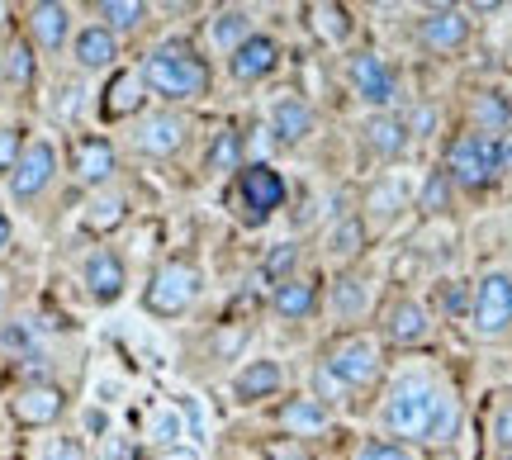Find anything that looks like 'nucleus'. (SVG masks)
Wrapping results in <instances>:
<instances>
[{
    "instance_id": "nucleus-41",
    "label": "nucleus",
    "mask_w": 512,
    "mask_h": 460,
    "mask_svg": "<svg viewBox=\"0 0 512 460\" xmlns=\"http://www.w3.org/2000/svg\"><path fill=\"white\" fill-rule=\"evenodd\" d=\"M24 148H29V143H24V129H0V176H5V181L15 176Z\"/></svg>"
},
{
    "instance_id": "nucleus-11",
    "label": "nucleus",
    "mask_w": 512,
    "mask_h": 460,
    "mask_svg": "<svg viewBox=\"0 0 512 460\" xmlns=\"http://www.w3.org/2000/svg\"><path fill=\"white\" fill-rule=\"evenodd\" d=\"M147 100V76L143 67H114L105 76V86H100V100H95V110L105 124H119V119H133V114L143 110Z\"/></svg>"
},
{
    "instance_id": "nucleus-13",
    "label": "nucleus",
    "mask_w": 512,
    "mask_h": 460,
    "mask_svg": "<svg viewBox=\"0 0 512 460\" xmlns=\"http://www.w3.org/2000/svg\"><path fill=\"white\" fill-rule=\"evenodd\" d=\"M53 176H57V152H53V143L34 138V143L24 148V157H19L15 176H10V195H15L19 204H29V200H38V195L53 185Z\"/></svg>"
},
{
    "instance_id": "nucleus-32",
    "label": "nucleus",
    "mask_w": 512,
    "mask_h": 460,
    "mask_svg": "<svg viewBox=\"0 0 512 460\" xmlns=\"http://www.w3.org/2000/svg\"><path fill=\"white\" fill-rule=\"evenodd\" d=\"M242 166H247L242 162V133L238 129H219V138H214L209 152H204V171H209V176H228V171L238 176Z\"/></svg>"
},
{
    "instance_id": "nucleus-12",
    "label": "nucleus",
    "mask_w": 512,
    "mask_h": 460,
    "mask_svg": "<svg viewBox=\"0 0 512 460\" xmlns=\"http://www.w3.org/2000/svg\"><path fill=\"white\" fill-rule=\"evenodd\" d=\"M190 138V119L176 110H157V114H143V124L133 133V148L143 157H176Z\"/></svg>"
},
{
    "instance_id": "nucleus-46",
    "label": "nucleus",
    "mask_w": 512,
    "mask_h": 460,
    "mask_svg": "<svg viewBox=\"0 0 512 460\" xmlns=\"http://www.w3.org/2000/svg\"><path fill=\"white\" fill-rule=\"evenodd\" d=\"M166 460H195V456H190V451H181V456H166Z\"/></svg>"
},
{
    "instance_id": "nucleus-5",
    "label": "nucleus",
    "mask_w": 512,
    "mask_h": 460,
    "mask_svg": "<svg viewBox=\"0 0 512 460\" xmlns=\"http://www.w3.org/2000/svg\"><path fill=\"white\" fill-rule=\"evenodd\" d=\"M204 295V276L195 261L185 257H171L162 261L143 285V309L152 318H181V313L195 309V299Z\"/></svg>"
},
{
    "instance_id": "nucleus-10",
    "label": "nucleus",
    "mask_w": 512,
    "mask_h": 460,
    "mask_svg": "<svg viewBox=\"0 0 512 460\" xmlns=\"http://www.w3.org/2000/svg\"><path fill=\"white\" fill-rule=\"evenodd\" d=\"M380 337L389 347H403V351H418L432 342V309L422 299H408L399 295L380 318Z\"/></svg>"
},
{
    "instance_id": "nucleus-30",
    "label": "nucleus",
    "mask_w": 512,
    "mask_h": 460,
    "mask_svg": "<svg viewBox=\"0 0 512 460\" xmlns=\"http://www.w3.org/2000/svg\"><path fill=\"white\" fill-rule=\"evenodd\" d=\"M252 15L242 10V5H228V10H219V15L209 19V38L219 43L223 53H233V48H242L247 38H252Z\"/></svg>"
},
{
    "instance_id": "nucleus-26",
    "label": "nucleus",
    "mask_w": 512,
    "mask_h": 460,
    "mask_svg": "<svg viewBox=\"0 0 512 460\" xmlns=\"http://www.w3.org/2000/svg\"><path fill=\"white\" fill-rule=\"evenodd\" d=\"M72 57L81 72H105V67L119 62V38H114L105 24H86V29L72 38Z\"/></svg>"
},
{
    "instance_id": "nucleus-43",
    "label": "nucleus",
    "mask_w": 512,
    "mask_h": 460,
    "mask_svg": "<svg viewBox=\"0 0 512 460\" xmlns=\"http://www.w3.org/2000/svg\"><path fill=\"white\" fill-rule=\"evenodd\" d=\"M242 342H247V328H228V332H223V337H219V332H214V342H209V347H214V356H219V361H223V356H233V351H238Z\"/></svg>"
},
{
    "instance_id": "nucleus-34",
    "label": "nucleus",
    "mask_w": 512,
    "mask_h": 460,
    "mask_svg": "<svg viewBox=\"0 0 512 460\" xmlns=\"http://www.w3.org/2000/svg\"><path fill=\"white\" fill-rule=\"evenodd\" d=\"M451 195H456V185H451V176L437 166V171H427L413 209H418V214H446V209H451Z\"/></svg>"
},
{
    "instance_id": "nucleus-15",
    "label": "nucleus",
    "mask_w": 512,
    "mask_h": 460,
    "mask_svg": "<svg viewBox=\"0 0 512 460\" xmlns=\"http://www.w3.org/2000/svg\"><path fill=\"white\" fill-rule=\"evenodd\" d=\"M361 143H366L370 157L399 162L403 152L413 148V133H408V119L399 110H384V114H370L366 124H361Z\"/></svg>"
},
{
    "instance_id": "nucleus-31",
    "label": "nucleus",
    "mask_w": 512,
    "mask_h": 460,
    "mask_svg": "<svg viewBox=\"0 0 512 460\" xmlns=\"http://www.w3.org/2000/svg\"><path fill=\"white\" fill-rule=\"evenodd\" d=\"M403 209H408V185L403 181H380L375 190H370L366 214H361V219L366 223H394Z\"/></svg>"
},
{
    "instance_id": "nucleus-35",
    "label": "nucleus",
    "mask_w": 512,
    "mask_h": 460,
    "mask_svg": "<svg viewBox=\"0 0 512 460\" xmlns=\"http://www.w3.org/2000/svg\"><path fill=\"white\" fill-rule=\"evenodd\" d=\"M456 432H460V399L446 389V399H441V408H437V423H432V437H427V442L446 446V442H456Z\"/></svg>"
},
{
    "instance_id": "nucleus-50",
    "label": "nucleus",
    "mask_w": 512,
    "mask_h": 460,
    "mask_svg": "<svg viewBox=\"0 0 512 460\" xmlns=\"http://www.w3.org/2000/svg\"><path fill=\"white\" fill-rule=\"evenodd\" d=\"M10 460H19V456H10Z\"/></svg>"
},
{
    "instance_id": "nucleus-7",
    "label": "nucleus",
    "mask_w": 512,
    "mask_h": 460,
    "mask_svg": "<svg viewBox=\"0 0 512 460\" xmlns=\"http://www.w3.org/2000/svg\"><path fill=\"white\" fill-rule=\"evenodd\" d=\"M347 86L370 114H384L399 105V72L375 48H356L347 57Z\"/></svg>"
},
{
    "instance_id": "nucleus-9",
    "label": "nucleus",
    "mask_w": 512,
    "mask_h": 460,
    "mask_svg": "<svg viewBox=\"0 0 512 460\" xmlns=\"http://www.w3.org/2000/svg\"><path fill=\"white\" fill-rule=\"evenodd\" d=\"M233 195H238V204H242V219L261 228L275 209H285V195H290V190H285V176H280L271 162H247L238 171V181H233Z\"/></svg>"
},
{
    "instance_id": "nucleus-21",
    "label": "nucleus",
    "mask_w": 512,
    "mask_h": 460,
    "mask_svg": "<svg viewBox=\"0 0 512 460\" xmlns=\"http://www.w3.org/2000/svg\"><path fill=\"white\" fill-rule=\"evenodd\" d=\"M275 427L309 442V437H323V432L332 427V408L318 404L313 394H299V399H285V404L275 408Z\"/></svg>"
},
{
    "instance_id": "nucleus-49",
    "label": "nucleus",
    "mask_w": 512,
    "mask_h": 460,
    "mask_svg": "<svg viewBox=\"0 0 512 460\" xmlns=\"http://www.w3.org/2000/svg\"><path fill=\"white\" fill-rule=\"evenodd\" d=\"M498 460H512V456H498Z\"/></svg>"
},
{
    "instance_id": "nucleus-6",
    "label": "nucleus",
    "mask_w": 512,
    "mask_h": 460,
    "mask_svg": "<svg viewBox=\"0 0 512 460\" xmlns=\"http://www.w3.org/2000/svg\"><path fill=\"white\" fill-rule=\"evenodd\" d=\"M470 332L479 342H503L512 332V271H484L470 299Z\"/></svg>"
},
{
    "instance_id": "nucleus-16",
    "label": "nucleus",
    "mask_w": 512,
    "mask_h": 460,
    "mask_svg": "<svg viewBox=\"0 0 512 460\" xmlns=\"http://www.w3.org/2000/svg\"><path fill=\"white\" fill-rule=\"evenodd\" d=\"M81 280H86V295L95 304H119L124 299V285H128V271H124V257L110 252V247H95L86 266H81Z\"/></svg>"
},
{
    "instance_id": "nucleus-19",
    "label": "nucleus",
    "mask_w": 512,
    "mask_h": 460,
    "mask_svg": "<svg viewBox=\"0 0 512 460\" xmlns=\"http://www.w3.org/2000/svg\"><path fill=\"white\" fill-rule=\"evenodd\" d=\"M318 304H323V295H318V280L309 276H290L271 285V313L280 323H309Z\"/></svg>"
},
{
    "instance_id": "nucleus-23",
    "label": "nucleus",
    "mask_w": 512,
    "mask_h": 460,
    "mask_svg": "<svg viewBox=\"0 0 512 460\" xmlns=\"http://www.w3.org/2000/svg\"><path fill=\"white\" fill-rule=\"evenodd\" d=\"M313 124H318V114H313V105L304 95H280V100H275L271 133H275L280 148H299V143L313 133Z\"/></svg>"
},
{
    "instance_id": "nucleus-27",
    "label": "nucleus",
    "mask_w": 512,
    "mask_h": 460,
    "mask_svg": "<svg viewBox=\"0 0 512 460\" xmlns=\"http://www.w3.org/2000/svg\"><path fill=\"white\" fill-rule=\"evenodd\" d=\"M304 19H309L313 38H323V43H332V48H342V43L351 38V29H356V19H351L347 5H328V0L304 5Z\"/></svg>"
},
{
    "instance_id": "nucleus-24",
    "label": "nucleus",
    "mask_w": 512,
    "mask_h": 460,
    "mask_svg": "<svg viewBox=\"0 0 512 460\" xmlns=\"http://www.w3.org/2000/svg\"><path fill=\"white\" fill-rule=\"evenodd\" d=\"M280 385H285V370H280V361H271V356H256V361H247V366L233 375V399H238V404H261V399H275V394H280Z\"/></svg>"
},
{
    "instance_id": "nucleus-8",
    "label": "nucleus",
    "mask_w": 512,
    "mask_h": 460,
    "mask_svg": "<svg viewBox=\"0 0 512 460\" xmlns=\"http://www.w3.org/2000/svg\"><path fill=\"white\" fill-rule=\"evenodd\" d=\"M475 34V19L465 5H432V10H422L418 24H413V38H418L422 53L432 57H456L465 43Z\"/></svg>"
},
{
    "instance_id": "nucleus-1",
    "label": "nucleus",
    "mask_w": 512,
    "mask_h": 460,
    "mask_svg": "<svg viewBox=\"0 0 512 460\" xmlns=\"http://www.w3.org/2000/svg\"><path fill=\"white\" fill-rule=\"evenodd\" d=\"M446 399V389L422 375V370H408L394 380V389L384 394V408H380V423L394 442H427L432 437V423H437V408Z\"/></svg>"
},
{
    "instance_id": "nucleus-37",
    "label": "nucleus",
    "mask_w": 512,
    "mask_h": 460,
    "mask_svg": "<svg viewBox=\"0 0 512 460\" xmlns=\"http://www.w3.org/2000/svg\"><path fill=\"white\" fill-rule=\"evenodd\" d=\"M294 266H299V242H280V247H271V257H266V266H261V276L271 280V285H280V280L294 276Z\"/></svg>"
},
{
    "instance_id": "nucleus-2",
    "label": "nucleus",
    "mask_w": 512,
    "mask_h": 460,
    "mask_svg": "<svg viewBox=\"0 0 512 460\" xmlns=\"http://www.w3.org/2000/svg\"><path fill=\"white\" fill-rule=\"evenodd\" d=\"M147 91L171 100V105H190V100H204L209 86H214V72L190 43H162L152 48L143 62Z\"/></svg>"
},
{
    "instance_id": "nucleus-17",
    "label": "nucleus",
    "mask_w": 512,
    "mask_h": 460,
    "mask_svg": "<svg viewBox=\"0 0 512 460\" xmlns=\"http://www.w3.org/2000/svg\"><path fill=\"white\" fill-rule=\"evenodd\" d=\"M280 67V43L271 34H252L242 48L228 53V76L242 81V86H256V81H266V76Z\"/></svg>"
},
{
    "instance_id": "nucleus-14",
    "label": "nucleus",
    "mask_w": 512,
    "mask_h": 460,
    "mask_svg": "<svg viewBox=\"0 0 512 460\" xmlns=\"http://www.w3.org/2000/svg\"><path fill=\"white\" fill-rule=\"evenodd\" d=\"M10 413H15L19 427H53L67 413V389L48 385V380H34V385H24L10 399Z\"/></svg>"
},
{
    "instance_id": "nucleus-45",
    "label": "nucleus",
    "mask_w": 512,
    "mask_h": 460,
    "mask_svg": "<svg viewBox=\"0 0 512 460\" xmlns=\"http://www.w3.org/2000/svg\"><path fill=\"white\" fill-rule=\"evenodd\" d=\"M10 247V219H5V209H0V252Z\"/></svg>"
},
{
    "instance_id": "nucleus-48",
    "label": "nucleus",
    "mask_w": 512,
    "mask_h": 460,
    "mask_svg": "<svg viewBox=\"0 0 512 460\" xmlns=\"http://www.w3.org/2000/svg\"><path fill=\"white\" fill-rule=\"evenodd\" d=\"M0 29H5V5H0Z\"/></svg>"
},
{
    "instance_id": "nucleus-42",
    "label": "nucleus",
    "mask_w": 512,
    "mask_h": 460,
    "mask_svg": "<svg viewBox=\"0 0 512 460\" xmlns=\"http://www.w3.org/2000/svg\"><path fill=\"white\" fill-rule=\"evenodd\" d=\"M43 460H86V446H81V437H53L43 446Z\"/></svg>"
},
{
    "instance_id": "nucleus-39",
    "label": "nucleus",
    "mask_w": 512,
    "mask_h": 460,
    "mask_svg": "<svg viewBox=\"0 0 512 460\" xmlns=\"http://www.w3.org/2000/svg\"><path fill=\"white\" fill-rule=\"evenodd\" d=\"M356 460H418V456L403 442H394V437H366L361 451H356Z\"/></svg>"
},
{
    "instance_id": "nucleus-38",
    "label": "nucleus",
    "mask_w": 512,
    "mask_h": 460,
    "mask_svg": "<svg viewBox=\"0 0 512 460\" xmlns=\"http://www.w3.org/2000/svg\"><path fill=\"white\" fill-rule=\"evenodd\" d=\"M5 76H10L15 86H34L38 62H34V48H29V43H15V48L5 53Z\"/></svg>"
},
{
    "instance_id": "nucleus-20",
    "label": "nucleus",
    "mask_w": 512,
    "mask_h": 460,
    "mask_svg": "<svg viewBox=\"0 0 512 460\" xmlns=\"http://www.w3.org/2000/svg\"><path fill=\"white\" fill-rule=\"evenodd\" d=\"M370 247V223L361 219V214H342V219L328 228V238H323V252H328L332 266H342V271H351L356 261L366 257Z\"/></svg>"
},
{
    "instance_id": "nucleus-25",
    "label": "nucleus",
    "mask_w": 512,
    "mask_h": 460,
    "mask_svg": "<svg viewBox=\"0 0 512 460\" xmlns=\"http://www.w3.org/2000/svg\"><path fill=\"white\" fill-rule=\"evenodd\" d=\"M29 34L43 53H62L67 38H72V10L57 5V0H43V5H29Z\"/></svg>"
},
{
    "instance_id": "nucleus-3",
    "label": "nucleus",
    "mask_w": 512,
    "mask_h": 460,
    "mask_svg": "<svg viewBox=\"0 0 512 460\" xmlns=\"http://www.w3.org/2000/svg\"><path fill=\"white\" fill-rule=\"evenodd\" d=\"M441 171L451 176L456 190L465 195H484V190H494L498 185V138H484L475 129H460L446 138V148H441Z\"/></svg>"
},
{
    "instance_id": "nucleus-18",
    "label": "nucleus",
    "mask_w": 512,
    "mask_h": 460,
    "mask_svg": "<svg viewBox=\"0 0 512 460\" xmlns=\"http://www.w3.org/2000/svg\"><path fill=\"white\" fill-rule=\"evenodd\" d=\"M72 171L81 185H105L119 171V152H114L110 138L100 133H81L72 143Z\"/></svg>"
},
{
    "instance_id": "nucleus-28",
    "label": "nucleus",
    "mask_w": 512,
    "mask_h": 460,
    "mask_svg": "<svg viewBox=\"0 0 512 460\" xmlns=\"http://www.w3.org/2000/svg\"><path fill=\"white\" fill-rule=\"evenodd\" d=\"M332 313L347 318V323H356V318L370 313V280L361 276V271H342V276H337V285H332Z\"/></svg>"
},
{
    "instance_id": "nucleus-40",
    "label": "nucleus",
    "mask_w": 512,
    "mask_h": 460,
    "mask_svg": "<svg viewBox=\"0 0 512 460\" xmlns=\"http://www.w3.org/2000/svg\"><path fill=\"white\" fill-rule=\"evenodd\" d=\"M470 299H475V285H465V280H446L441 285V309L451 318H470Z\"/></svg>"
},
{
    "instance_id": "nucleus-22",
    "label": "nucleus",
    "mask_w": 512,
    "mask_h": 460,
    "mask_svg": "<svg viewBox=\"0 0 512 460\" xmlns=\"http://www.w3.org/2000/svg\"><path fill=\"white\" fill-rule=\"evenodd\" d=\"M465 129L484 133V138H503L512 129V95L498 91V86H484V91L470 95V110H465Z\"/></svg>"
},
{
    "instance_id": "nucleus-44",
    "label": "nucleus",
    "mask_w": 512,
    "mask_h": 460,
    "mask_svg": "<svg viewBox=\"0 0 512 460\" xmlns=\"http://www.w3.org/2000/svg\"><path fill=\"white\" fill-rule=\"evenodd\" d=\"M498 171H503V176H512V129L498 138Z\"/></svg>"
},
{
    "instance_id": "nucleus-33",
    "label": "nucleus",
    "mask_w": 512,
    "mask_h": 460,
    "mask_svg": "<svg viewBox=\"0 0 512 460\" xmlns=\"http://www.w3.org/2000/svg\"><path fill=\"white\" fill-rule=\"evenodd\" d=\"M95 15L105 19V29L119 38V34H133V29L143 24L147 5H143V0H105V5H95Z\"/></svg>"
},
{
    "instance_id": "nucleus-36",
    "label": "nucleus",
    "mask_w": 512,
    "mask_h": 460,
    "mask_svg": "<svg viewBox=\"0 0 512 460\" xmlns=\"http://www.w3.org/2000/svg\"><path fill=\"white\" fill-rule=\"evenodd\" d=\"M489 442H494L498 456H512V394H503L494 404V418H489Z\"/></svg>"
},
{
    "instance_id": "nucleus-4",
    "label": "nucleus",
    "mask_w": 512,
    "mask_h": 460,
    "mask_svg": "<svg viewBox=\"0 0 512 460\" xmlns=\"http://www.w3.org/2000/svg\"><path fill=\"white\" fill-rule=\"evenodd\" d=\"M318 366L328 370L332 380L356 399V394H366L384 375V347L370 332H342V337H332L328 347H323V361H318Z\"/></svg>"
},
{
    "instance_id": "nucleus-47",
    "label": "nucleus",
    "mask_w": 512,
    "mask_h": 460,
    "mask_svg": "<svg viewBox=\"0 0 512 460\" xmlns=\"http://www.w3.org/2000/svg\"><path fill=\"white\" fill-rule=\"evenodd\" d=\"M0 309H5V280H0Z\"/></svg>"
},
{
    "instance_id": "nucleus-29",
    "label": "nucleus",
    "mask_w": 512,
    "mask_h": 460,
    "mask_svg": "<svg viewBox=\"0 0 512 460\" xmlns=\"http://www.w3.org/2000/svg\"><path fill=\"white\" fill-rule=\"evenodd\" d=\"M128 219V200L124 195H95L86 204V214H81V228L91 233V238H110L114 228H124Z\"/></svg>"
}]
</instances>
